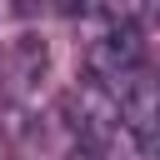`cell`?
I'll use <instances>...</instances> for the list:
<instances>
[{
	"mask_svg": "<svg viewBox=\"0 0 160 160\" xmlns=\"http://www.w3.org/2000/svg\"><path fill=\"white\" fill-rule=\"evenodd\" d=\"M105 95H110L125 135H130L145 155H160V75H155V65L130 70V75H125L120 85H110Z\"/></svg>",
	"mask_w": 160,
	"mask_h": 160,
	"instance_id": "6da1fadb",
	"label": "cell"
},
{
	"mask_svg": "<svg viewBox=\"0 0 160 160\" xmlns=\"http://www.w3.org/2000/svg\"><path fill=\"white\" fill-rule=\"evenodd\" d=\"M85 60H90V75H95L105 90H110V85H120L130 70L150 65V60H145V40H140V30H135L130 20H120V15H110V25L90 40Z\"/></svg>",
	"mask_w": 160,
	"mask_h": 160,
	"instance_id": "7a4b0ae2",
	"label": "cell"
}]
</instances>
